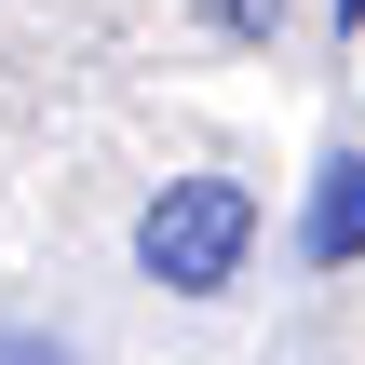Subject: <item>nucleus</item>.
Wrapping results in <instances>:
<instances>
[{"label":"nucleus","instance_id":"obj_1","mask_svg":"<svg viewBox=\"0 0 365 365\" xmlns=\"http://www.w3.org/2000/svg\"><path fill=\"white\" fill-rule=\"evenodd\" d=\"M244 244H257L244 176H176V190L135 217V271H149V284H176V298H217V284L244 271Z\"/></svg>","mask_w":365,"mask_h":365},{"label":"nucleus","instance_id":"obj_2","mask_svg":"<svg viewBox=\"0 0 365 365\" xmlns=\"http://www.w3.org/2000/svg\"><path fill=\"white\" fill-rule=\"evenodd\" d=\"M298 257H312V271H352V257H365V149H339V163L312 176V217H298Z\"/></svg>","mask_w":365,"mask_h":365},{"label":"nucleus","instance_id":"obj_3","mask_svg":"<svg viewBox=\"0 0 365 365\" xmlns=\"http://www.w3.org/2000/svg\"><path fill=\"white\" fill-rule=\"evenodd\" d=\"M0 365H68V339H27V325H0Z\"/></svg>","mask_w":365,"mask_h":365},{"label":"nucleus","instance_id":"obj_4","mask_svg":"<svg viewBox=\"0 0 365 365\" xmlns=\"http://www.w3.org/2000/svg\"><path fill=\"white\" fill-rule=\"evenodd\" d=\"M325 14H339V27H365V0H325Z\"/></svg>","mask_w":365,"mask_h":365}]
</instances>
